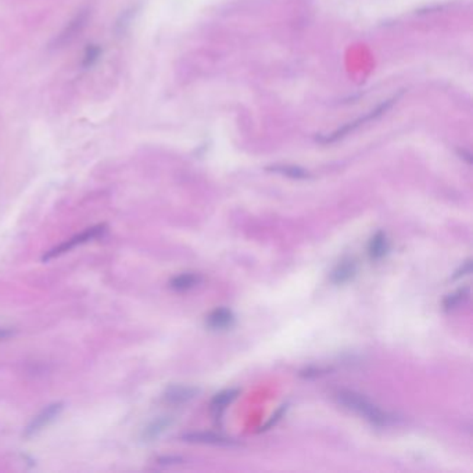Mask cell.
<instances>
[{
    "label": "cell",
    "instance_id": "cell-14",
    "mask_svg": "<svg viewBox=\"0 0 473 473\" xmlns=\"http://www.w3.org/2000/svg\"><path fill=\"white\" fill-rule=\"evenodd\" d=\"M469 297V287H461L458 290H455L454 293L448 294L444 301H443V306L447 311H451V310H455L457 307H460L464 301H467Z\"/></svg>",
    "mask_w": 473,
    "mask_h": 473
},
{
    "label": "cell",
    "instance_id": "cell-21",
    "mask_svg": "<svg viewBox=\"0 0 473 473\" xmlns=\"http://www.w3.org/2000/svg\"><path fill=\"white\" fill-rule=\"evenodd\" d=\"M460 155L464 156L462 158H465L468 162H472V156H471V153H468V152H465V150H460Z\"/></svg>",
    "mask_w": 473,
    "mask_h": 473
},
{
    "label": "cell",
    "instance_id": "cell-8",
    "mask_svg": "<svg viewBox=\"0 0 473 473\" xmlns=\"http://www.w3.org/2000/svg\"><path fill=\"white\" fill-rule=\"evenodd\" d=\"M358 272V264L354 258H346V260H342L336 267L335 269L330 272V282L336 286H340V284H346L352 281L355 278Z\"/></svg>",
    "mask_w": 473,
    "mask_h": 473
},
{
    "label": "cell",
    "instance_id": "cell-17",
    "mask_svg": "<svg viewBox=\"0 0 473 473\" xmlns=\"http://www.w3.org/2000/svg\"><path fill=\"white\" fill-rule=\"evenodd\" d=\"M185 460L182 457H178V455H164V457H160L157 458L158 465L161 467H172V465H181L184 464Z\"/></svg>",
    "mask_w": 473,
    "mask_h": 473
},
{
    "label": "cell",
    "instance_id": "cell-13",
    "mask_svg": "<svg viewBox=\"0 0 473 473\" xmlns=\"http://www.w3.org/2000/svg\"><path fill=\"white\" fill-rule=\"evenodd\" d=\"M239 389H228V390H222L218 394H216L211 400V408L216 412H221L222 410L226 408V406L232 404L238 396H239Z\"/></svg>",
    "mask_w": 473,
    "mask_h": 473
},
{
    "label": "cell",
    "instance_id": "cell-19",
    "mask_svg": "<svg viewBox=\"0 0 473 473\" xmlns=\"http://www.w3.org/2000/svg\"><path fill=\"white\" fill-rule=\"evenodd\" d=\"M325 372H326V369H321V368H307L306 371H303V372L300 374V377H301V378L307 379L318 378V377L323 375Z\"/></svg>",
    "mask_w": 473,
    "mask_h": 473
},
{
    "label": "cell",
    "instance_id": "cell-1",
    "mask_svg": "<svg viewBox=\"0 0 473 473\" xmlns=\"http://www.w3.org/2000/svg\"><path fill=\"white\" fill-rule=\"evenodd\" d=\"M336 403L342 406L343 408L348 411H352L358 413L360 416H364L369 423L378 428H386L397 423L399 418L397 415L382 410L375 403H372L368 397H365L361 393H357L354 390H347L342 389L335 391L333 394Z\"/></svg>",
    "mask_w": 473,
    "mask_h": 473
},
{
    "label": "cell",
    "instance_id": "cell-6",
    "mask_svg": "<svg viewBox=\"0 0 473 473\" xmlns=\"http://www.w3.org/2000/svg\"><path fill=\"white\" fill-rule=\"evenodd\" d=\"M182 442L191 444H208V445H218V447H238L239 443L223 435L213 433V432H190L182 435Z\"/></svg>",
    "mask_w": 473,
    "mask_h": 473
},
{
    "label": "cell",
    "instance_id": "cell-16",
    "mask_svg": "<svg viewBox=\"0 0 473 473\" xmlns=\"http://www.w3.org/2000/svg\"><path fill=\"white\" fill-rule=\"evenodd\" d=\"M287 408H289V404H287V403H286V404H282L278 410L275 411L274 415H271V418L268 419V422H267L264 426H261L260 432H268L269 429H272L274 426H277V425L281 422V419L284 418Z\"/></svg>",
    "mask_w": 473,
    "mask_h": 473
},
{
    "label": "cell",
    "instance_id": "cell-5",
    "mask_svg": "<svg viewBox=\"0 0 473 473\" xmlns=\"http://www.w3.org/2000/svg\"><path fill=\"white\" fill-rule=\"evenodd\" d=\"M199 393L200 390L193 386L171 384L162 393V400L164 403L169 406H182V404H187L190 400H193Z\"/></svg>",
    "mask_w": 473,
    "mask_h": 473
},
{
    "label": "cell",
    "instance_id": "cell-20",
    "mask_svg": "<svg viewBox=\"0 0 473 473\" xmlns=\"http://www.w3.org/2000/svg\"><path fill=\"white\" fill-rule=\"evenodd\" d=\"M13 336V330L10 329H6V328H0V339L4 340V339H9Z\"/></svg>",
    "mask_w": 473,
    "mask_h": 473
},
{
    "label": "cell",
    "instance_id": "cell-18",
    "mask_svg": "<svg viewBox=\"0 0 473 473\" xmlns=\"http://www.w3.org/2000/svg\"><path fill=\"white\" fill-rule=\"evenodd\" d=\"M471 271H472V261L471 260H468V261H465L462 265H461V268L454 274V277H452V281H455V279H460V278H464V277H467V275H469L471 274Z\"/></svg>",
    "mask_w": 473,
    "mask_h": 473
},
{
    "label": "cell",
    "instance_id": "cell-9",
    "mask_svg": "<svg viewBox=\"0 0 473 473\" xmlns=\"http://www.w3.org/2000/svg\"><path fill=\"white\" fill-rule=\"evenodd\" d=\"M236 322V316L229 308H217L213 313H210L206 318V326L210 330H228L233 328Z\"/></svg>",
    "mask_w": 473,
    "mask_h": 473
},
{
    "label": "cell",
    "instance_id": "cell-11",
    "mask_svg": "<svg viewBox=\"0 0 473 473\" xmlns=\"http://www.w3.org/2000/svg\"><path fill=\"white\" fill-rule=\"evenodd\" d=\"M203 282V277L196 272H184L174 277L168 286L175 291H188Z\"/></svg>",
    "mask_w": 473,
    "mask_h": 473
},
{
    "label": "cell",
    "instance_id": "cell-15",
    "mask_svg": "<svg viewBox=\"0 0 473 473\" xmlns=\"http://www.w3.org/2000/svg\"><path fill=\"white\" fill-rule=\"evenodd\" d=\"M100 56H101V48L99 45H88V48L84 52L81 65L84 68H91L99 62Z\"/></svg>",
    "mask_w": 473,
    "mask_h": 473
},
{
    "label": "cell",
    "instance_id": "cell-10",
    "mask_svg": "<svg viewBox=\"0 0 473 473\" xmlns=\"http://www.w3.org/2000/svg\"><path fill=\"white\" fill-rule=\"evenodd\" d=\"M389 250H390V243H389L387 235L383 230H379L369 240L368 255L372 261H379L387 255Z\"/></svg>",
    "mask_w": 473,
    "mask_h": 473
},
{
    "label": "cell",
    "instance_id": "cell-7",
    "mask_svg": "<svg viewBox=\"0 0 473 473\" xmlns=\"http://www.w3.org/2000/svg\"><path fill=\"white\" fill-rule=\"evenodd\" d=\"M174 422H175V418L171 415H164V416H158L156 419H153L142 430V435H140L142 442H156L174 425Z\"/></svg>",
    "mask_w": 473,
    "mask_h": 473
},
{
    "label": "cell",
    "instance_id": "cell-4",
    "mask_svg": "<svg viewBox=\"0 0 473 473\" xmlns=\"http://www.w3.org/2000/svg\"><path fill=\"white\" fill-rule=\"evenodd\" d=\"M89 20V10H82L79 11L65 27H64L62 32L55 38L52 46L59 49V48H63L64 45L72 42L75 39V36L82 31L87 26Z\"/></svg>",
    "mask_w": 473,
    "mask_h": 473
},
{
    "label": "cell",
    "instance_id": "cell-2",
    "mask_svg": "<svg viewBox=\"0 0 473 473\" xmlns=\"http://www.w3.org/2000/svg\"><path fill=\"white\" fill-rule=\"evenodd\" d=\"M108 230L107 225L106 223H97V225H94L85 230H82L81 233H77L74 235L72 238L64 240L63 243L57 245L56 247L50 249L49 252H45V255L42 257L43 261H50L53 258H57L60 255H63L65 252H71L74 249H77L78 246H84L92 240H96L101 236L106 235V232Z\"/></svg>",
    "mask_w": 473,
    "mask_h": 473
},
{
    "label": "cell",
    "instance_id": "cell-3",
    "mask_svg": "<svg viewBox=\"0 0 473 473\" xmlns=\"http://www.w3.org/2000/svg\"><path fill=\"white\" fill-rule=\"evenodd\" d=\"M64 410V403L57 401V403H52L49 406H46L43 410L40 411L39 413H36L31 419V422L27 425V428L24 429L23 436L26 439H31L33 436H36L38 433H40L45 428H48L49 425H52Z\"/></svg>",
    "mask_w": 473,
    "mask_h": 473
},
{
    "label": "cell",
    "instance_id": "cell-12",
    "mask_svg": "<svg viewBox=\"0 0 473 473\" xmlns=\"http://www.w3.org/2000/svg\"><path fill=\"white\" fill-rule=\"evenodd\" d=\"M267 171L269 172H274V174H279V175H284L286 178H290V179H299V181H303V179H308L311 178V174L299 167V165H290V164H275V165H269L265 168Z\"/></svg>",
    "mask_w": 473,
    "mask_h": 473
}]
</instances>
